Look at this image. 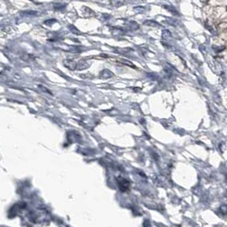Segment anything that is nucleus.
<instances>
[{
  "mask_svg": "<svg viewBox=\"0 0 227 227\" xmlns=\"http://www.w3.org/2000/svg\"><path fill=\"white\" fill-rule=\"evenodd\" d=\"M126 1L125 0H110V3L114 8H119L125 4Z\"/></svg>",
  "mask_w": 227,
  "mask_h": 227,
  "instance_id": "obj_8",
  "label": "nucleus"
},
{
  "mask_svg": "<svg viewBox=\"0 0 227 227\" xmlns=\"http://www.w3.org/2000/svg\"><path fill=\"white\" fill-rule=\"evenodd\" d=\"M162 37H163L164 39H169V38H171L172 37V33H170V31L169 30H163L162 31Z\"/></svg>",
  "mask_w": 227,
  "mask_h": 227,
  "instance_id": "obj_16",
  "label": "nucleus"
},
{
  "mask_svg": "<svg viewBox=\"0 0 227 227\" xmlns=\"http://www.w3.org/2000/svg\"><path fill=\"white\" fill-rule=\"evenodd\" d=\"M118 182H119L120 188L121 190H126L129 188V182L125 178H120V179L118 178Z\"/></svg>",
  "mask_w": 227,
  "mask_h": 227,
  "instance_id": "obj_3",
  "label": "nucleus"
},
{
  "mask_svg": "<svg viewBox=\"0 0 227 227\" xmlns=\"http://www.w3.org/2000/svg\"><path fill=\"white\" fill-rule=\"evenodd\" d=\"M69 51H72V52L80 53V52H82V51H84V49L83 48H81V46H70Z\"/></svg>",
  "mask_w": 227,
  "mask_h": 227,
  "instance_id": "obj_14",
  "label": "nucleus"
},
{
  "mask_svg": "<svg viewBox=\"0 0 227 227\" xmlns=\"http://www.w3.org/2000/svg\"><path fill=\"white\" fill-rule=\"evenodd\" d=\"M128 27H129L132 30H137L139 28L138 24H137V22H135V21H129V22H128Z\"/></svg>",
  "mask_w": 227,
  "mask_h": 227,
  "instance_id": "obj_15",
  "label": "nucleus"
},
{
  "mask_svg": "<svg viewBox=\"0 0 227 227\" xmlns=\"http://www.w3.org/2000/svg\"><path fill=\"white\" fill-rule=\"evenodd\" d=\"M21 15L23 16H37V15H39V13L34 10H25V11L21 12Z\"/></svg>",
  "mask_w": 227,
  "mask_h": 227,
  "instance_id": "obj_6",
  "label": "nucleus"
},
{
  "mask_svg": "<svg viewBox=\"0 0 227 227\" xmlns=\"http://www.w3.org/2000/svg\"><path fill=\"white\" fill-rule=\"evenodd\" d=\"M68 29H69V31H70L72 33H74V34H75V35H82L81 32H80L75 26H74V25H71V24L68 25Z\"/></svg>",
  "mask_w": 227,
  "mask_h": 227,
  "instance_id": "obj_12",
  "label": "nucleus"
},
{
  "mask_svg": "<svg viewBox=\"0 0 227 227\" xmlns=\"http://www.w3.org/2000/svg\"><path fill=\"white\" fill-rule=\"evenodd\" d=\"M113 76H114V73L111 72L110 70H108V69H103L99 74V77L101 79H103V80L110 79Z\"/></svg>",
  "mask_w": 227,
  "mask_h": 227,
  "instance_id": "obj_2",
  "label": "nucleus"
},
{
  "mask_svg": "<svg viewBox=\"0 0 227 227\" xmlns=\"http://www.w3.org/2000/svg\"><path fill=\"white\" fill-rule=\"evenodd\" d=\"M114 50H115L118 53L122 54V55L127 54V53L131 52V51H133V50L131 49V48H115Z\"/></svg>",
  "mask_w": 227,
  "mask_h": 227,
  "instance_id": "obj_11",
  "label": "nucleus"
},
{
  "mask_svg": "<svg viewBox=\"0 0 227 227\" xmlns=\"http://www.w3.org/2000/svg\"><path fill=\"white\" fill-rule=\"evenodd\" d=\"M56 19H49V20H47V21H44V24L45 25H47V26H51V25H53L54 23H56Z\"/></svg>",
  "mask_w": 227,
  "mask_h": 227,
  "instance_id": "obj_19",
  "label": "nucleus"
},
{
  "mask_svg": "<svg viewBox=\"0 0 227 227\" xmlns=\"http://www.w3.org/2000/svg\"><path fill=\"white\" fill-rule=\"evenodd\" d=\"M81 10H82V12H83L84 15H85V16H94V15H96L93 10H92V9L89 8V7L83 6L81 8Z\"/></svg>",
  "mask_w": 227,
  "mask_h": 227,
  "instance_id": "obj_5",
  "label": "nucleus"
},
{
  "mask_svg": "<svg viewBox=\"0 0 227 227\" xmlns=\"http://www.w3.org/2000/svg\"><path fill=\"white\" fill-rule=\"evenodd\" d=\"M118 62H120V63L124 64V65H126V66H129V67H133V68H137V67H136L135 65L133 63V62H131V61L127 60V59H123V58H119L118 59Z\"/></svg>",
  "mask_w": 227,
  "mask_h": 227,
  "instance_id": "obj_9",
  "label": "nucleus"
},
{
  "mask_svg": "<svg viewBox=\"0 0 227 227\" xmlns=\"http://www.w3.org/2000/svg\"><path fill=\"white\" fill-rule=\"evenodd\" d=\"M89 67V64L87 62H85V61H81L79 63H77V68L78 70H84V69H86Z\"/></svg>",
  "mask_w": 227,
  "mask_h": 227,
  "instance_id": "obj_10",
  "label": "nucleus"
},
{
  "mask_svg": "<svg viewBox=\"0 0 227 227\" xmlns=\"http://www.w3.org/2000/svg\"><path fill=\"white\" fill-rule=\"evenodd\" d=\"M63 65L67 69L72 71L76 70L77 68V62H75L73 60H70V59H65V60H63Z\"/></svg>",
  "mask_w": 227,
  "mask_h": 227,
  "instance_id": "obj_1",
  "label": "nucleus"
},
{
  "mask_svg": "<svg viewBox=\"0 0 227 227\" xmlns=\"http://www.w3.org/2000/svg\"><path fill=\"white\" fill-rule=\"evenodd\" d=\"M39 89H40V90L42 91V92H46V93H49V94H51V91H49L47 88H46L45 86H44V85H39Z\"/></svg>",
  "mask_w": 227,
  "mask_h": 227,
  "instance_id": "obj_20",
  "label": "nucleus"
},
{
  "mask_svg": "<svg viewBox=\"0 0 227 227\" xmlns=\"http://www.w3.org/2000/svg\"><path fill=\"white\" fill-rule=\"evenodd\" d=\"M163 8L165 9V10H167V11L169 12V13L172 14V15H177V16H178V15H179L178 12L177 11V10L173 6H171V5H163Z\"/></svg>",
  "mask_w": 227,
  "mask_h": 227,
  "instance_id": "obj_7",
  "label": "nucleus"
},
{
  "mask_svg": "<svg viewBox=\"0 0 227 227\" xmlns=\"http://www.w3.org/2000/svg\"><path fill=\"white\" fill-rule=\"evenodd\" d=\"M144 26L149 27H160L161 25L157 21H154V20H147V21H144Z\"/></svg>",
  "mask_w": 227,
  "mask_h": 227,
  "instance_id": "obj_4",
  "label": "nucleus"
},
{
  "mask_svg": "<svg viewBox=\"0 0 227 227\" xmlns=\"http://www.w3.org/2000/svg\"><path fill=\"white\" fill-rule=\"evenodd\" d=\"M145 7H143V6H137V7H135L134 8V10H135L136 12H137V13H140V14H143L144 11H145Z\"/></svg>",
  "mask_w": 227,
  "mask_h": 227,
  "instance_id": "obj_18",
  "label": "nucleus"
},
{
  "mask_svg": "<svg viewBox=\"0 0 227 227\" xmlns=\"http://www.w3.org/2000/svg\"><path fill=\"white\" fill-rule=\"evenodd\" d=\"M110 31H111L112 34L114 35H123L125 33V31H123L122 29L118 27H112L110 29Z\"/></svg>",
  "mask_w": 227,
  "mask_h": 227,
  "instance_id": "obj_13",
  "label": "nucleus"
},
{
  "mask_svg": "<svg viewBox=\"0 0 227 227\" xmlns=\"http://www.w3.org/2000/svg\"><path fill=\"white\" fill-rule=\"evenodd\" d=\"M66 4H63V3H55L54 4V9L56 10H61L62 9H65Z\"/></svg>",
  "mask_w": 227,
  "mask_h": 227,
  "instance_id": "obj_17",
  "label": "nucleus"
}]
</instances>
